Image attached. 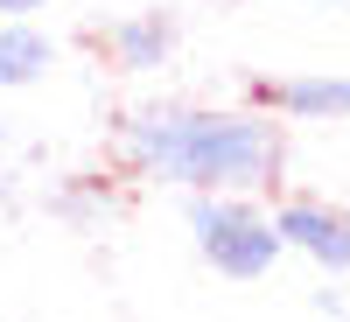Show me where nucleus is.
Returning a JSON list of instances; mask_svg holds the SVG:
<instances>
[{"instance_id": "obj_10", "label": "nucleus", "mask_w": 350, "mask_h": 322, "mask_svg": "<svg viewBox=\"0 0 350 322\" xmlns=\"http://www.w3.org/2000/svg\"><path fill=\"white\" fill-rule=\"evenodd\" d=\"M343 8H350V0H343Z\"/></svg>"}, {"instance_id": "obj_8", "label": "nucleus", "mask_w": 350, "mask_h": 322, "mask_svg": "<svg viewBox=\"0 0 350 322\" xmlns=\"http://www.w3.org/2000/svg\"><path fill=\"white\" fill-rule=\"evenodd\" d=\"M49 0H0V14H42Z\"/></svg>"}, {"instance_id": "obj_4", "label": "nucleus", "mask_w": 350, "mask_h": 322, "mask_svg": "<svg viewBox=\"0 0 350 322\" xmlns=\"http://www.w3.org/2000/svg\"><path fill=\"white\" fill-rule=\"evenodd\" d=\"M175 36H183V28H175V14H161V8H140V14H120V21H105V56L120 70H161L168 56H175Z\"/></svg>"}, {"instance_id": "obj_1", "label": "nucleus", "mask_w": 350, "mask_h": 322, "mask_svg": "<svg viewBox=\"0 0 350 322\" xmlns=\"http://www.w3.org/2000/svg\"><path fill=\"white\" fill-rule=\"evenodd\" d=\"M112 161L140 183L168 189H273L287 140L267 105L217 112V105H133L112 126Z\"/></svg>"}, {"instance_id": "obj_5", "label": "nucleus", "mask_w": 350, "mask_h": 322, "mask_svg": "<svg viewBox=\"0 0 350 322\" xmlns=\"http://www.w3.org/2000/svg\"><path fill=\"white\" fill-rule=\"evenodd\" d=\"M56 70V36L36 14H0V92H28Z\"/></svg>"}, {"instance_id": "obj_6", "label": "nucleus", "mask_w": 350, "mask_h": 322, "mask_svg": "<svg viewBox=\"0 0 350 322\" xmlns=\"http://www.w3.org/2000/svg\"><path fill=\"white\" fill-rule=\"evenodd\" d=\"M252 98L280 120H350V77H280L252 84Z\"/></svg>"}, {"instance_id": "obj_2", "label": "nucleus", "mask_w": 350, "mask_h": 322, "mask_svg": "<svg viewBox=\"0 0 350 322\" xmlns=\"http://www.w3.org/2000/svg\"><path fill=\"white\" fill-rule=\"evenodd\" d=\"M183 217L203 267L224 280H267L273 259L287 252L273 231V211H259L245 189H183Z\"/></svg>"}, {"instance_id": "obj_3", "label": "nucleus", "mask_w": 350, "mask_h": 322, "mask_svg": "<svg viewBox=\"0 0 350 322\" xmlns=\"http://www.w3.org/2000/svg\"><path fill=\"white\" fill-rule=\"evenodd\" d=\"M273 231L287 252L315 259L323 273H350V211L336 203H315V196H287L273 211Z\"/></svg>"}, {"instance_id": "obj_9", "label": "nucleus", "mask_w": 350, "mask_h": 322, "mask_svg": "<svg viewBox=\"0 0 350 322\" xmlns=\"http://www.w3.org/2000/svg\"><path fill=\"white\" fill-rule=\"evenodd\" d=\"M0 161H8V126H0Z\"/></svg>"}, {"instance_id": "obj_7", "label": "nucleus", "mask_w": 350, "mask_h": 322, "mask_svg": "<svg viewBox=\"0 0 350 322\" xmlns=\"http://www.w3.org/2000/svg\"><path fill=\"white\" fill-rule=\"evenodd\" d=\"M112 211H120V189H112L105 175H70L64 189H49V217H64V224H77V231L105 224Z\"/></svg>"}]
</instances>
